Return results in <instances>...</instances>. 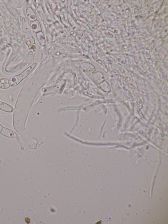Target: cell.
<instances>
[{
  "mask_svg": "<svg viewBox=\"0 0 168 224\" xmlns=\"http://www.w3.org/2000/svg\"><path fill=\"white\" fill-rule=\"evenodd\" d=\"M24 79L22 75L20 74L13 76L9 79L10 86L15 87L19 85L22 80Z\"/></svg>",
  "mask_w": 168,
  "mask_h": 224,
  "instance_id": "6da1fadb",
  "label": "cell"
},
{
  "mask_svg": "<svg viewBox=\"0 0 168 224\" xmlns=\"http://www.w3.org/2000/svg\"><path fill=\"white\" fill-rule=\"evenodd\" d=\"M1 134L7 138H16L18 136L16 132L4 127H3Z\"/></svg>",
  "mask_w": 168,
  "mask_h": 224,
  "instance_id": "7a4b0ae2",
  "label": "cell"
},
{
  "mask_svg": "<svg viewBox=\"0 0 168 224\" xmlns=\"http://www.w3.org/2000/svg\"><path fill=\"white\" fill-rule=\"evenodd\" d=\"M0 110L4 112L11 113L13 112V108L7 103L0 101Z\"/></svg>",
  "mask_w": 168,
  "mask_h": 224,
  "instance_id": "3957f363",
  "label": "cell"
},
{
  "mask_svg": "<svg viewBox=\"0 0 168 224\" xmlns=\"http://www.w3.org/2000/svg\"><path fill=\"white\" fill-rule=\"evenodd\" d=\"M10 87L9 80L7 78L0 79V89H6Z\"/></svg>",
  "mask_w": 168,
  "mask_h": 224,
  "instance_id": "277c9868",
  "label": "cell"
},
{
  "mask_svg": "<svg viewBox=\"0 0 168 224\" xmlns=\"http://www.w3.org/2000/svg\"><path fill=\"white\" fill-rule=\"evenodd\" d=\"M36 65V63H34L31 66L28 67L25 71L22 72L21 74L22 75L23 77V79H25L30 74V73L33 70Z\"/></svg>",
  "mask_w": 168,
  "mask_h": 224,
  "instance_id": "5b68a950",
  "label": "cell"
},
{
  "mask_svg": "<svg viewBox=\"0 0 168 224\" xmlns=\"http://www.w3.org/2000/svg\"><path fill=\"white\" fill-rule=\"evenodd\" d=\"M3 126L0 124V133H1V132L3 128Z\"/></svg>",
  "mask_w": 168,
  "mask_h": 224,
  "instance_id": "8992f818",
  "label": "cell"
}]
</instances>
